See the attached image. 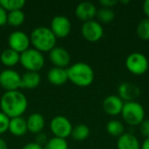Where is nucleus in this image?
Masks as SVG:
<instances>
[{
  "instance_id": "25",
  "label": "nucleus",
  "mask_w": 149,
  "mask_h": 149,
  "mask_svg": "<svg viewBox=\"0 0 149 149\" xmlns=\"http://www.w3.org/2000/svg\"><path fill=\"white\" fill-rule=\"evenodd\" d=\"M0 5L7 11L22 10L25 5L24 0H0Z\"/></svg>"
},
{
  "instance_id": "35",
  "label": "nucleus",
  "mask_w": 149,
  "mask_h": 149,
  "mask_svg": "<svg viewBox=\"0 0 149 149\" xmlns=\"http://www.w3.org/2000/svg\"><path fill=\"white\" fill-rule=\"evenodd\" d=\"M143 11L147 16V17L149 18V0H146L143 3Z\"/></svg>"
},
{
  "instance_id": "32",
  "label": "nucleus",
  "mask_w": 149,
  "mask_h": 149,
  "mask_svg": "<svg viewBox=\"0 0 149 149\" xmlns=\"http://www.w3.org/2000/svg\"><path fill=\"white\" fill-rule=\"evenodd\" d=\"M7 15L8 12L0 5V27L7 24Z\"/></svg>"
},
{
  "instance_id": "15",
  "label": "nucleus",
  "mask_w": 149,
  "mask_h": 149,
  "mask_svg": "<svg viewBox=\"0 0 149 149\" xmlns=\"http://www.w3.org/2000/svg\"><path fill=\"white\" fill-rule=\"evenodd\" d=\"M118 92H119V97L123 101L126 100L127 102L135 101V100L141 94L140 88L136 85L130 82H124L120 84Z\"/></svg>"
},
{
  "instance_id": "7",
  "label": "nucleus",
  "mask_w": 149,
  "mask_h": 149,
  "mask_svg": "<svg viewBox=\"0 0 149 149\" xmlns=\"http://www.w3.org/2000/svg\"><path fill=\"white\" fill-rule=\"evenodd\" d=\"M126 66L131 73L134 75H142L148 70V59L141 52H133L127 58Z\"/></svg>"
},
{
  "instance_id": "30",
  "label": "nucleus",
  "mask_w": 149,
  "mask_h": 149,
  "mask_svg": "<svg viewBox=\"0 0 149 149\" xmlns=\"http://www.w3.org/2000/svg\"><path fill=\"white\" fill-rule=\"evenodd\" d=\"M140 131L146 139L149 138V120H144L140 124Z\"/></svg>"
},
{
  "instance_id": "9",
  "label": "nucleus",
  "mask_w": 149,
  "mask_h": 149,
  "mask_svg": "<svg viewBox=\"0 0 149 149\" xmlns=\"http://www.w3.org/2000/svg\"><path fill=\"white\" fill-rule=\"evenodd\" d=\"M21 75L11 68H7L0 72V86L5 90L16 91L20 88Z\"/></svg>"
},
{
  "instance_id": "2",
  "label": "nucleus",
  "mask_w": 149,
  "mask_h": 149,
  "mask_svg": "<svg viewBox=\"0 0 149 149\" xmlns=\"http://www.w3.org/2000/svg\"><path fill=\"white\" fill-rule=\"evenodd\" d=\"M67 70L68 80L79 87H86L94 80V71L91 65L85 62H77L70 65Z\"/></svg>"
},
{
  "instance_id": "16",
  "label": "nucleus",
  "mask_w": 149,
  "mask_h": 149,
  "mask_svg": "<svg viewBox=\"0 0 149 149\" xmlns=\"http://www.w3.org/2000/svg\"><path fill=\"white\" fill-rule=\"evenodd\" d=\"M26 124L28 132L36 135L43 132L45 126V120L41 113H33L30 114L29 117L26 119Z\"/></svg>"
},
{
  "instance_id": "14",
  "label": "nucleus",
  "mask_w": 149,
  "mask_h": 149,
  "mask_svg": "<svg viewBox=\"0 0 149 149\" xmlns=\"http://www.w3.org/2000/svg\"><path fill=\"white\" fill-rule=\"evenodd\" d=\"M124 107V101L117 95L107 96L102 104L104 112L110 116H117L121 113Z\"/></svg>"
},
{
  "instance_id": "28",
  "label": "nucleus",
  "mask_w": 149,
  "mask_h": 149,
  "mask_svg": "<svg viewBox=\"0 0 149 149\" xmlns=\"http://www.w3.org/2000/svg\"><path fill=\"white\" fill-rule=\"evenodd\" d=\"M138 37L142 40H149V18L142 19L136 29Z\"/></svg>"
},
{
  "instance_id": "23",
  "label": "nucleus",
  "mask_w": 149,
  "mask_h": 149,
  "mask_svg": "<svg viewBox=\"0 0 149 149\" xmlns=\"http://www.w3.org/2000/svg\"><path fill=\"white\" fill-rule=\"evenodd\" d=\"M107 132L109 135L113 137H120L124 134L125 127L122 122L117 120H112L107 123L106 126Z\"/></svg>"
},
{
  "instance_id": "20",
  "label": "nucleus",
  "mask_w": 149,
  "mask_h": 149,
  "mask_svg": "<svg viewBox=\"0 0 149 149\" xmlns=\"http://www.w3.org/2000/svg\"><path fill=\"white\" fill-rule=\"evenodd\" d=\"M118 149H141V144L136 136L132 134L124 133L117 141Z\"/></svg>"
},
{
  "instance_id": "37",
  "label": "nucleus",
  "mask_w": 149,
  "mask_h": 149,
  "mask_svg": "<svg viewBox=\"0 0 149 149\" xmlns=\"http://www.w3.org/2000/svg\"><path fill=\"white\" fill-rule=\"evenodd\" d=\"M141 149H149V138H147L142 145L141 146Z\"/></svg>"
},
{
  "instance_id": "36",
  "label": "nucleus",
  "mask_w": 149,
  "mask_h": 149,
  "mask_svg": "<svg viewBox=\"0 0 149 149\" xmlns=\"http://www.w3.org/2000/svg\"><path fill=\"white\" fill-rule=\"evenodd\" d=\"M0 149H8L7 142L1 137H0Z\"/></svg>"
},
{
  "instance_id": "11",
  "label": "nucleus",
  "mask_w": 149,
  "mask_h": 149,
  "mask_svg": "<svg viewBox=\"0 0 149 149\" xmlns=\"http://www.w3.org/2000/svg\"><path fill=\"white\" fill-rule=\"evenodd\" d=\"M50 29L57 38H64L68 37L71 33L72 23L67 17L63 15H57L52 17Z\"/></svg>"
},
{
  "instance_id": "21",
  "label": "nucleus",
  "mask_w": 149,
  "mask_h": 149,
  "mask_svg": "<svg viewBox=\"0 0 149 149\" xmlns=\"http://www.w3.org/2000/svg\"><path fill=\"white\" fill-rule=\"evenodd\" d=\"M19 60H20V53L10 48L4 49L0 54V61L7 68H11L13 66H16L17 64H19Z\"/></svg>"
},
{
  "instance_id": "5",
  "label": "nucleus",
  "mask_w": 149,
  "mask_h": 149,
  "mask_svg": "<svg viewBox=\"0 0 149 149\" xmlns=\"http://www.w3.org/2000/svg\"><path fill=\"white\" fill-rule=\"evenodd\" d=\"M120 114L126 123L130 126H140V124L145 120V110L137 101L124 103Z\"/></svg>"
},
{
  "instance_id": "3",
  "label": "nucleus",
  "mask_w": 149,
  "mask_h": 149,
  "mask_svg": "<svg viewBox=\"0 0 149 149\" xmlns=\"http://www.w3.org/2000/svg\"><path fill=\"white\" fill-rule=\"evenodd\" d=\"M31 44L40 52H51L57 44V38L51 29L46 26H38L30 34Z\"/></svg>"
},
{
  "instance_id": "34",
  "label": "nucleus",
  "mask_w": 149,
  "mask_h": 149,
  "mask_svg": "<svg viewBox=\"0 0 149 149\" xmlns=\"http://www.w3.org/2000/svg\"><path fill=\"white\" fill-rule=\"evenodd\" d=\"M22 149H44V147L38 144L37 142L35 141H32V142H29V143H26Z\"/></svg>"
},
{
  "instance_id": "13",
  "label": "nucleus",
  "mask_w": 149,
  "mask_h": 149,
  "mask_svg": "<svg viewBox=\"0 0 149 149\" xmlns=\"http://www.w3.org/2000/svg\"><path fill=\"white\" fill-rule=\"evenodd\" d=\"M97 11L98 10L95 4L87 1L79 3L75 8L76 17L83 22L93 20L97 16Z\"/></svg>"
},
{
  "instance_id": "31",
  "label": "nucleus",
  "mask_w": 149,
  "mask_h": 149,
  "mask_svg": "<svg viewBox=\"0 0 149 149\" xmlns=\"http://www.w3.org/2000/svg\"><path fill=\"white\" fill-rule=\"evenodd\" d=\"M48 140L49 139L47 138V135L43 132H41V133L35 135V142H37L38 144H39V145H41L43 147L45 145V143L47 142Z\"/></svg>"
},
{
  "instance_id": "12",
  "label": "nucleus",
  "mask_w": 149,
  "mask_h": 149,
  "mask_svg": "<svg viewBox=\"0 0 149 149\" xmlns=\"http://www.w3.org/2000/svg\"><path fill=\"white\" fill-rule=\"evenodd\" d=\"M49 58L55 67L65 68L71 63V55L69 52L62 46H55L49 52Z\"/></svg>"
},
{
  "instance_id": "24",
  "label": "nucleus",
  "mask_w": 149,
  "mask_h": 149,
  "mask_svg": "<svg viewBox=\"0 0 149 149\" xmlns=\"http://www.w3.org/2000/svg\"><path fill=\"white\" fill-rule=\"evenodd\" d=\"M25 20V15L24 12L22 10H13L8 12L7 15V24L13 27L20 26L24 24Z\"/></svg>"
},
{
  "instance_id": "1",
  "label": "nucleus",
  "mask_w": 149,
  "mask_h": 149,
  "mask_svg": "<svg viewBox=\"0 0 149 149\" xmlns=\"http://www.w3.org/2000/svg\"><path fill=\"white\" fill-rule=\"evenodd\" d=\"M0 108L10 119L21 117L28 108V100L21 91L5 92L0 98Z\"/></svg>"
},
{
  "instance_id": "19",
  "label": "nucleus",
  "mask_w": 149,
  "mask_h": 149,
  "mask_svg": "<svg viewBox=\"0 0 149 149\" xmlns=\"http://www.w3.org/2000/svg\"><path fill=\"white\" fill-rule=\"evenodd\" d=\"M41 82V77L38 72H26L21 76L20 88L23 89H35Z\"/></svg>"
},
{
  "instance_id": "29",
  "label": "nucleus",
  "mask_w": 149,
  "mask_h": 149,
  "mask_svg": "<svg viewBox=\"0 0 149 149\" xmlns=\"http://www.w3.org/2000/svg\"><path fill=\"white\" fill-rule=\"evenodd\" d=\"M10 118L3 113L0 112V135L5 134L9 129Z\"/></svg>"
},
{
  "instance_id": "38",
  "label": "nucleus",
  "mask_w": 149,
  "mask_h": 149,
  "mask_svg": "<svg viewBox=\"0 0 149 149\" xmlns=\"http://www.w3.org/2000/svg\"><path fill=\"white\" fill-rule=\"evenodd\" d=\"M120 3H128L129 1H128V0H127V1H120Z\"/></svg>"
},
{
  "instance_id": "10",
  "label": "nucleus",
  "mask_w": 149,
  "mask_h": 149,
  "mask_svg": "<svg viewBox=\"0 0 149 149\" xmlns=\"http://www.w3.org/2000/svg\"><path fill=\"white\" fill-rule=\"evenodd\" d=\"M81 34L88 42H98L104 35V29L101 24L95 20L84 22L81 26Z\"/></svg>"
},
{
  "instance_id": "33",
  "label": "nucleus",
  "mask_w": 149,
  "mask_h": 149,
  "mask_svg": "<svg viewBox=\"0 0 149 149\" xmlns=\"http://www.w3.org/2000/svg\"><path fill=\"white\" fill-rule=\"evenodd\" d=\"M100 3L103 6V8H109L112 9L114 5L118 3V1L116 0H100Z\"/></svg>"
},
{
  "instance_id": "8",
  "label": "nucleus",
  "mask_w": 149,
  "mask_h": 149,
  "mask_svg": "<svg viewBox=\"0 0 149 149\" xmlns=\"http://www.w3.org/2000/svg\"><path fill=\"white\" fill-rule=\"evenodd\" d=\"M7 42L10 49H12L20 54L28 50L31 45L30 36L26 32L20 30L10 32L8 36Z\"/></svg>"
},
{
  "instance_id": "4",
  "label": "nucleus",
  "mask_w": 149,
  "mask_h": 149,
  "mask_svg": "<svg viewBox=\"0 0 149 149\" xmlns=\"http://www.w3.org/2000/svg\"><path fill=\"white\" fill-rule=\"evenodd\" d=\"M45 63L44 54L34 48H29L20 54L19 64H21L26 72H38L45 66Z\"/></svg>"
},
{
  "instance_id": "27",
  "label": "nucleus",
  "mask_w": 149,
  "mask_h": 149,
  "mask_svg": "<svg viewBox=\"0 0 149 149\" xmlns=\"http://www.w3.org/2000/svg\"><path fill=\"white\" fill-rule=\"evenodd\" d=\"M44 149H68V143L65 139L52 137L47 141Z\"/></svg>"
},
{
  "instance_id": "26",
  "label": "nucleus",
  "mask_w": 149,
  "mask_h": 149,
  "mask_svg": "<svg viewBox=\"0 0 149 149\" xmlns=\"http://www.w3.org/2000/svg\"><path fill=\"white\" fill-rule=\"evenodd\" d=\"M100 22L104 23V24H109L113 21L115 17V12L109 8H101L98 10L97 11V16Z\"/></svg>"
},
{
  "instance_id": "22",
  "label": "nucleus",
  "mask_w": 149,
  "mask_h": 149,
  "mask_svg": "<svg viewBox=\"0 0 149 149\" xmlns=\"http://www.w3.org/2000/svg\"><path fill=\"white\" fill-rule=\"evenodd\" d=\"M90 135V128L86 124H79L72 127L71 136L77 141H84Z\"/></svg>"
},
{
  "instance_id": "18",
  "label": "nucleus",
  "mask_w": 149,
  "mask_h": 149,
  "mask_svg": "<svg viewBox=\"0 0 149 149\" xmlns=\"http://www.w3.org/2000/svg\"><path fill=\"white\" fill-rule=\"evenodd\" d=\"M8 131L10 133V134H12L16 137L24 136L28 132L26 120L24 118H23L22 116L10 119Z\"/></svg>"
},
{
  "instance_id": "6",
  "label": "nucleus",
  "mask_w": 149,
  "mask_h": 149,
  "mask_svg": "<svg viewBox=\"0 0 149 149\" xmlns=\"http://www.w3.org/2000/svg\"><path fill=\"white\" fill-rule=\"evenodd\" d=\"M72 127L69 119L63 115L53 117L50 122V130L53 134V137L66 139L71 136Z\"/></svg>"
},
{
  "instance_id": "17",
  "label": "nucleus",
  "mask_w": 149,
  "mask_h": 149,
  "mask_svg": "<svg viewBox=\"0 0 149 149\" xmlns=\"http://www.w3.org/2000/svg\"><path fill=\"white\" fill-rule=\"evenodd\" d=\"M47 79L53 86H63L68 80L67 70L65 68L53 66L47 72Z\"/></svg>"
}]
</instances>
